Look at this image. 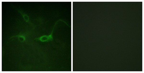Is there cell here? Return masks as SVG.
<instances>
[{
    "label": "cell",
    "mask_w": 144,
    "mask_h": 73,
    "mask_svg": "<svg viewBox=\"0 0 144 73\" xmlns=\"http://www.w3.org/2000/svg\"><path fill=\"white\" fill-rule=\"evenodd\" d=\"M16 9L18 12L20 13L24 21L32 25V24L30 21L28 15L25 13L20 8H16Z\"/></svg>",
    "instance_id": "cell-1"
},
{
    "label": "cell",
    "mask_w": 144,
    "mask_h": 73,
    "mask_svg": "<svg viewBox=\"0 0 144 73\" xmlns=\"http://www.w3.org/2000/svg\"><path fill=\"white\" fill-rule=\"evenodd\" d=\"M34 40L43 42L50 41L49 35H43L39 37L36 38L34 39Z\"/></svg>",
    "instance_id": "cell-2"
},
{
    "label": "cell",
    "mask_w": 144,
    "mask_h": 73,
    "mask_svg": "<svg viewBox=\"0 0 144 73\" xmlns=\"http://www.w3.org/2000/svg\"><path fill=\"white\" fill-rule=\"evenodd\" d=\"M26 35L24 33L20 32L18 35L12 36L10 38L13 37H17L18 40L21 42H24L26 39Z\"/></svg>",
    "instance_id": "cell-3"
}]
</instances>
